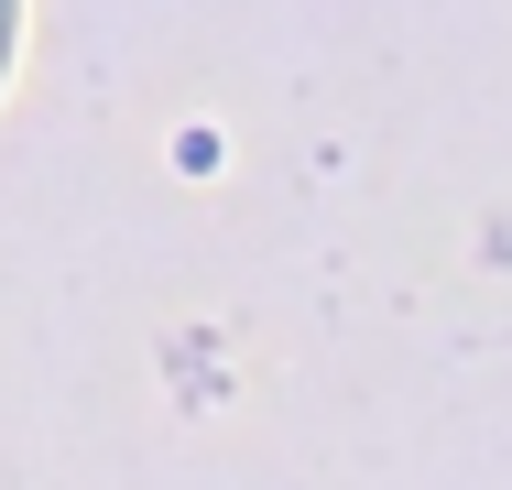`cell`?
<instances>
[{"mask_svg": "<svg viewBox=\"0 0 512 490\" xmlns=\"http://www.w3.org/2000/svg\"><path fill=\"white\" fill-rule=\"evenodd\" d=\"M0 22H11V0H0ZM0 44H11V33H0Z\"/></svg>", "mask_w": 512, "mask_h": 490, "instance_id": "1", "label": "cell"}]
</instances>
